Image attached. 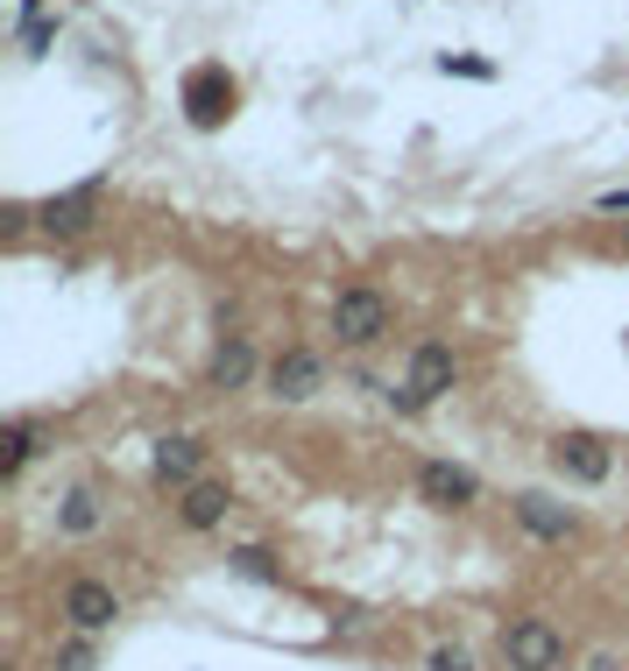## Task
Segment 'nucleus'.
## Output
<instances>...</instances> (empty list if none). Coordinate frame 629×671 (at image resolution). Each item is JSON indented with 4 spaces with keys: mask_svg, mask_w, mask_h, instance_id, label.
<instances>
[{
    "mask_svg": "<svg viewBox=\"0 0 629 671\" xmlns=\"http://www.w3.org/2000/svg\"><path fill=\"white\" fill-rule=\"evenodd\" d=\"M453 375H460V360H453V347H438V339H425V347L410 354V375H404V389H389L396 410H425L432 396H446L453 389Z\"/></svg>",
    "mask_w": 629,
    "mask_h": 671,
    "instance_id": "nucleus-1",
    "label": "nucleus"
},
{
    "mask_svg": "<svg viewBox=\"0 0 629 671\" xmlns=\"http://www.w3.org/2000/svg\"><path fill=\"white\" fill-rule=\"evenodd\" d=\"M333 333H339V347H375V339L389 333L383 291H339L333 297Z\"/></svg>",
    "mask_w": 629,
    "mask_h": 671,
    "instance_id": "nucleus-2",
    "label": "nucleus"
},
{
    "mask_svg": "<svg viewBox=\"0 0 629 671\" xmlns=\"http://www.w3.org/2000/svg\"><path fill=\"white\" fill-rule=\"evenodd\" d=\"M503 650H509V664H517V671H559L566 637H559L551 622L530 616V622H509V629H503Z\"/></svg>",
    "mask_w": 629,
    "mask_h": 671,
    "instance_id": "nucleus-3",
    "label": "nucleus"
},
{
    "mask_svg": "<svg viewBox=\"0 0 629 671\" xmlns=\"http://www.w3.org/2000/svg\"><path fill=\"white\" fill-rule=\"evenodd\" d=\"M318 382H326V360H318L312 347H283V354L270 360V396H276V403L318 396Z\"/></svg>",
    "mask_w": 629,
    "mask_h": 671,
    "instance_id": "nucleus-4",
    "label": "nucleus"
},
{
    "mask_svg": "<svg viewBox=\"0 0 629 671\" xmlns=\"http://www.w3.org/2000/svg\"><path fill=\"white\" fill-rule=\"evenodd\" d=\"M92 213H100V191H64V199H43L35 205V226H43L50 241H71V234H85L92 226Z\"/></svg>",
    "mask_w": 629,
    "mask_h": 671,
    "instance_id": "nucleus-5",
    "label": "nucleus"
},
{
    "mask_svg": "<svg viewBox=\"0 0 629 671\" xmlns=\"http://www.w3.org/2000/svg\"><path fill=\"white\" fill-rule=\"evenodd\" d=\"M417 488H425V502H438V509H467L474 495H481V481H474L467 467H453V459H425Z\"/></svg>",
    "mask_w": 629,
    "mask_h": 671,
    "instance_id": "nucleus-6",
    "label": "nucleus"
},
{
    "mask_svg": "<svg viewBox=\"0 0 629 671\" xmlns=\"http://www.w3.org/2000/svg\"><path fill=\"white\" fill-rule=\"evenodd\" d=\"M551 459H559V474H574V481H608V446L587 431H566L559 446H551Z\"/></svg>",
    "mask_w": 629,
    "mask_h": 671,
    "instance_id": "nucleus-7",
    "label": "nucleus"
},
{
    "mask_svg": "<svg viewBox=\"0 0 629 671\" xmlns=\"http://www.w3.org/2000/svg\"><path fill=\"white\" fill-rule=\"evenodd\" d=\"M64 616H71V629H85V637H92V629H106L113 616H121V601H113V587L79 580V587L64 593Z\"/></svg>",
    "mask_w": 629,
    "mask_h": 671,
    "instance_id": "nucleus-8",
    "label": "nucleus"
},
{
    "mask_svg": "<svg viewBox=\"0 0 629 671\" xmlns=\"http://www.w3.org/2000/svg\"><path fill=\"white\" fill-rule=\"evenodd\" d=\"M213 389H247V382H255V347H247L241 333H226L220 347H213Z\"/></svg>",
    "mask_w": 629,
    "mask_h": 671,
    "instance_id": "nucleus-9",
    "label": "nucleus"
},
{
    "mask_svg": "<svg viewBox=\"0 0 629 671\" xmlns=\"http://www.w3.org/2000/svg\"><path fill=\"white\" fill-rule=\"evenodd\" d=\"M226 509H234V495H226L220 481H192V488H184V523H192V530L226 523Z\"/></svg>",
    "mask_w": 629,
    "mask_h": 671,
    "instance_id": "nucleus-10",
    "label": "nucleus"
},
{
    "mask_svg": "<svg viewBox=\"0 0 629 671\" xmlns=\"http://www.w3.org/2000/svg\"><path fill=\"white\" fill-rule=\"evenodd\" d=\"M192 474H199V438H163V446H156V481L184 488Z\"/></svg>",
    "mask_w": 629,
    "mask_h": 671,
    "instance_id": "nucleus-11",
    "label": "nucleus"
},
{
    "mask_svg": "<svg viewBox=\"0 0 629 671\" xmlns=\"http://www.w3.org/2000/svg\"><path fill=\"white\" fill-rule=\"evenodd\" d=\"M517 516H524V530H538V537H566L574 530V509L545 502V495H517Z\"/></svg>",
    "mask_w": 629,
    "mask_h": 671,
    "instance_id": "nucleus-12",
    "label": "nucleus"
},
{
    "mask_svg": "<svg viewBox=\"0 0 629 671\" xmlns=\"http://www.w3.org/2000/svg\"><path fill=\"white\" fill-rule=\"evenodd\" d=\"M57 523H64L71 537L100 530V495H92V488H79V495H71V502H64V516H57Z\"/></svg>",
    "mask_w": 629,
    "mask_h": 671,
    "instance_id": "nucleus-13",
    "label": "nucleus"
},
{
    "mask_svg": "<svg viewBox=\"0 0 629 671\" xmlns=\"http://www.w3.org/2000/svg\"><path fill=\"white\" fill-rule=\"evenodd\" d=\"M29 453H35V431L22 425V431L8 438V453H0V474H22V467H29Z\"/></svg>",
    "mask_w": 629,
    "mask_h": 671,
    "instance_id": "nucleus-14",
    "label": "nucleus"
},
{
    "mask_svg": "<svg viewBox=\"0 0 629 671\" xmlns=\"http://www.w3.org/2000/svg\"><path fill=\"white\" fill-rule=\"evenodd\" d=\"M234 566H241V572H255V580H270V572H276V566H270V551H262V545H241V551H234Z\"/></svg>",
    "mask_w": 629,
    "mask_h": 671,
    "instance_id": "nucleus-15",
    "label": "nucleus"
},
{
    "mask_svg": "<svg viewBox=\"0 0 629 671\" xmlns=\"http://www.w3.org/2000/svg\"><path fill=\"white\" fill-rule=\"evenodd\" d=\"M22 43H29V57H43V50L57 43V29H50V22H29V29H22Z\"/></svg>",
    "mask_w": 629,
    "mask_h": 671,
    "instance_id": "nucleus-16",
    "label": "nucleus"
},
{
    "mask_svg": "<svg viewBox=\"0 0 629 671\" xmlns=\"http://www.w3.org/2000/svg\"><path fill=\"white\" fill-rule=\"evenodd\" d=\"M57 671H92V643H64V658H57Z\"/></svg>",
    "mask_w": 629,
    "mask_h": 671,
    "instance_id": "nucleus-17",
    "label": "nucleus"
},
{
    "mask_svg": "<svg viewBox=\"0 0 629 671\" xmlns=\"http://www.w3.org/2000/svg\"><path fill=\"white\" fill-rule=\"evenodd\" d=\"M432 671H474L467 650H432Z\"/></svg>",
    "mask_w": 629,
    "mask_h": 671,
    "instance_id": "nucleus-18",
    "label": "nucleus"
},
{
    "mask_svg": "<svg viewBox=\"0 0 629 671\" xmlns=\"http://www.w3.org/2000/svg\"><path fill=\"white\" fill-rule=\"evenodd\" d=\"M601 213H629V184H622V191H608V199H601Z\"/></svg>",
    "mask_w": 629,
    "mask_h": 671,
    "instance_id": "nucleus-19",
    "label": "nucleus"
}]
</instances>
